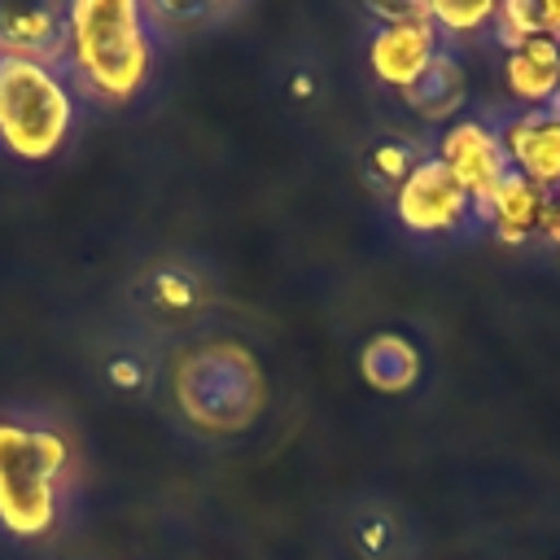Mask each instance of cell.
I'll return each instance as SVG.
<instances>
[{
	"mask_svg": "<svg viewBox=\"0 0 560 560\" xmlns=\"http://www.w3.org/2000/svg\"><path fill=\"white\" fill-rule=\"evenodd\" d=\"M149 18L131 0H79L70 4L66 74L83 96L101 105H127L149 83L153 48Z\"/></svg>",
	"mask_w": 560,
	"mask_h": 560,
	"instance_id": "cell-1",
	"label": "cell"
},
{
	"mask_svg": "<svg viewBox=\"0 0 560 560\" xmlns=\"http://www.w3.org/2000/svg\"><path fill=\"white\" fill-rule=\"evenodd\" d=\"M70 442L52 420L0 416V529L39 538L57 525L66 503Z\"/></svg>",
	"mask_w": 560,
	"mask_h": 560,
	"instance_id": "cell-2",
	"label": "cell"
},
{
	"mask_svg": "<svg viewBox=\"0 0 560 560\" xmlns=\"http://www.w3.org/2000/svg\"><path fill=\"white\" fill-rule=\"evenodd\" d=\"M175 402L206 433H241L262 411V368L236 341H201L175 363Z\"/></svg>",
	"mask_w": 560,
	"mask_h": 560,
	"instance_id": "cell-3",
	"label": "cell"
},
{
	"mask_svg": "<svg viewBox=\"0 0 560 560\" xmlns=\"http://www.w3.org/2000/svg\"><path fill=\"white\" fill-rule=\"evenodd\" d=\"M74 131V92L66 74L0 57V144L18 158H48Z\"/></svg>",
	"mask_w": 560,
	"mask_h": 560,
	"instance_id": "cell-4",
	"label": "cell"
},
{
	"mask_svg": "<svg viewBox=\"0 0 560 560\" xmlns=\"http://www.w3.org/2000/svg\"><path fill=\"white\" fill-rule=\"evenodd\" d=\"M127 311L131 328L149 337L188 332L210 319L214 311V280L210 271L188 254H162L144 262L127 284Z\"/></svg>",
	"mask_w": 560,
	"mask_h": 560,
	"instance_id": "cell-5",
	"label": "cell"
},
{
	"mask_svg": "<svg viewBox=\"0 0 560 560\" xmlns=\"http://www.w3.org/2000/svg\"><path fill=\"white\" fill-rule=\"evenodd\" d=\"M376 18H385L376 31H372V44H368V57H372V70L381 83L407 92L424 66L438 57L442 48V35L429 18V4H407V9H372Z\"/></svg>",
	"mask_w": 560,
	"mask_h": 560,
	"instance_id": "cell-6",
	"label": "cell"
},
{
	"mask_svg": "<svg viewBox=\"0 0 560 560\" xmlns=\"http://www.w3.org/2000/svg\"><path fill=\"white\" fill-rule=\"evenodd\" d=\"M394 206H398L402 228H411L416 236L455 232L477 214V201L459 188V179L433 153L402 179V188L394 192Z\"/></svg>",
	"mask_w": 560,
	"mask_h": 560,
	"instance_id": "cell-7",
	"label": "cell"
},
{
	"mask_svg": "<svg viewBox=\"0 0 560 560\" xmlns=\"http://www.w3.org/2000/svg\"><path fill=\"white\" fill-rule=\"evenodd\" d=\"M455 179L459 188L477 201V210L486 206V197L508 179L512 162H508V149H503V136L499 127H490L486 118H459L442 131L438 140V153H433Z\"/></svg>",
	"mask_w": 560,
	"mask_h": 560,
	"instance_id": "cell-8",
	"label": "cell"
},
{
	"mask_svg": "<svg viewBox=\"0 0 560 560\" xmlns=\"http://www.w3.org/2000/svg\"><path fill=\"white\" fill-rule=\"evenodd\" d=\"M70 52V4H4L0 9V57L35 61L66 74Z\"/></svg>",
	"mask_w": 560,
	"mask_h": 560,
	"instance_id": "cell-9",
	"label": "cell"
},
{
	"mask_svg": "<svg viewBox=\"0 0 560 560\" xmlns=\"http://www.w3.org/2000/svg\"><path fill=\"white\" fill-rule=\"evenodd\" d=\"M508 162L521 179L542 192H560V114L551 109H521L499 127Z\"/></svg>",
	"mask_w": 560,
	"mask_h": 560,
	"instance_id": "cell-10",
	"label": "cell"
},
{
	"mask_svg": "<svg viewBox=\"0 0 560 560\" xmlns=\"http://www.w3.org/2000/svg\"><path fill=\"white\" fill-rule=\"evenodd\" d=\"M503 83L525 109H547L560 96V39L556 35H529L508 48Z\"/></svg>",
	"mask_w": 560,
	"mask_h": 560,
	"instance_id": "cell-11",
	"label": "cell"
},
{
	"mask_svg": "<svg viewBox=\"0 0 560 560\" xmlns=\"http://www.w3.org/2000/svg\"><path fill=\"white\" fill-rule=\"evenodd\" d=\"M96 372H101V381H105L109 394H118V398H149L153 394V381H158L153 337L140 332V328H127L122 337L105 341V350L96 359Z\"/></svg>",
	"mask_w": 560,
	"mask_h": 560,
	"instance_id": "cell-12",
	"label": "cell"
},
{
	"mask_svg": "<svg viewBox=\"0 0 560 560\" xmlns=\"http://www.w3.org/2000/svg\"><path fill=\"white\" fill-rule=\"evenodd\" d=\"M542 206H547V192L534 188L529 179H521L516 171H508V179L486 197V206L477 210V219H486L499 232V241L525 245L542 228Z\"/></svg>",
	"mask_w": 560,
	"mask_h": 560,
	"instance_id": "cell-13",
	"label": "cell"
},
{
	"mask_svg": "<svg viewBox=\"0 0 560 560\" xmlns=\"http://www.w3.org/2000/svg\"><path fill=\"white\" fill-rule=\"evenodd\" d=\"M402 96H407V105H411L420 118H433V122L455 118V114L464 109V96H468L464 61L442 44V48H438V57L424 66V74H420Z\"/></svg>",
	"mask_w": 560,
	"mask_h": 560,
	"instance_id": "cell-14",
	"label": "cell"
},
{
	"mask_svg": "<svg viewBox=\"0 0 560 560\" xmlns=\"http://www.w3.org/2000/svg\"><path fill=\"white\" fill-rule=\"evenodd\" d=\"M346 538L359 560H398L407 551V525L385 503H359L350 512Z\"/></svg>",
	"mask_w": 560,
	"mask_h": 560,
	"instance_id": "cell-15",
	"label": "cell"
},
{
	"mask_svg": "<svg viewBox=\"0 0 560 560\" xmlns=\"http://www.w3.org/2000/svg\"><path fill=\"white\" fill-rule=\"evenodd\" d=\"M359 368L368 376V385L385 389V394H398V389H411L416 376H420V350L398 337V332H381L363 346L359 354Z\"/></svg>",
	"mask_w": 560,
	"mask_h": 560,
	"instance_id": "cell-16",
	"label": "cell"
},
{
	"mask_svg": "<svg viewBox=\"0 0 560 560\" xmlns=\"http://www.w3.org/2000/svg\"><path fill=\"white\" fill-rule=\"evenodd\" d=\"M429 153L411 140V136H372L368 144H363V175H368V184L376 188V192H398L402 188V179L424 162Z\"/></svg>",
	"mask_w": 560,
	"mask_h": 560,
	"instance_id": "cell-17",
	"label": "cell"
},
{
	"mask_svg": "<svg viewBox=\"0 0 560 560\" xmlns=\"http://www.w3.org/2000/svg\"><path fill=\"white\" fill-rule=\"evenodd\" d=\"M429 18L438 35H464L494 18V4H429Z\"/></svg>",
	"mask_w": 560,
	"mask_h": 560,
	"instance_id": "cell-18",
	"label": "cell"
},
{
	"mask_svg": "<svg viewBox=\"0 0 560 560\" xmlns=\"http://www.w3.org/2000/svg\"><path fill=\"white\" fill-rule=\"evenodd\" d=\"M538 236H542L547 245H556V249H560V192H547V206H542V228H538Z\"/></svg>",
	"mask_w": 560,
	"mask_h": 560,
	"instance_id": "cell-19",
	"label": "cell"
}]
</instances>
